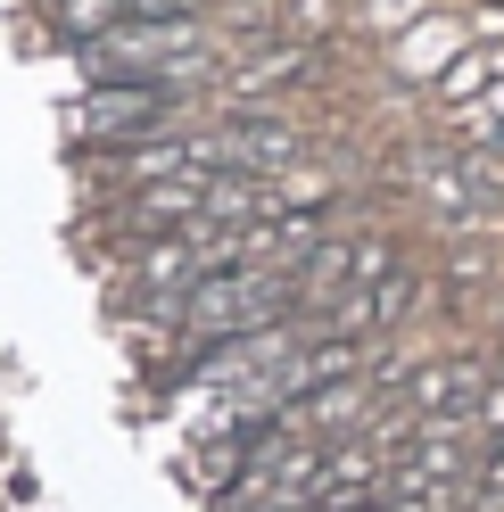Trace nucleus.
<instances>
[{
    "label": "nucleus",
    "instance_id": "nucleus-1",
    "mask_svg": "<svg viewBox=\"0 0 504 512\" xmlns=\"http://www.w3.org/2000/svg\"><path fill=\"white\" fill-rule=\"evenodd\" d=\"M290 314H298V265H224L191 281V298H182V323L199 339H240V331L290 323Z\"/></svg>",
    "mask_w": 504,
    "mask_h": 512
},
{
    "label": "nucleus",
    "instance_id": "nucleus-2",
    "mask_svg": "<svg viewBox=\"0 0 504 512\" xmlns=\"http://www.w3.org/2000/svg\"><path fill=\"white\" fill-rule=\"evenodd\" d=\"M199 58H207V42H199L191 17H133V25H116V34L91 42V75H116V83H174V75H191Z\"/></svg>",
    "mask_w": 504,
    "mask_h": 512
},
{
    "label": "nucleus",
    "instance_id": "nucleus-3",
    "mask_svg": "<svg viewBox=\"0 0 504 512\" xmlns=\"http://www.w3.org/2000/svg\"><path fill=\"white\" fill-rule=\"evenodd\" d=\"M157 124H174V83H100L83 100V133L91 141H149Z\"/></svg>",
    "mask_w": 504,
    "mask_h": 512
},
{
    "label": "nucleus",
    "instance_id": "nucleus-4",
    "mask_svg": "<svg viewBox=\"0 0 504 512\" xmlns=\"http://www.w3.org/2000/svg\"><path fill=\"white\" fill-rule=\"evenodd\" d=\"M414 314V273H381V281H364V290H339L323 306V331L331 339H364V331H389Z\"/></svg>",
    "mask_w": 504,
    "mask_h": 512
},
{
    "label": "nucleus",
    "instance_id": "nucleus-5",
    "mask_svg": "<svg viewBox=\"0 0 504 512\" xmlns=\"http://www.w3.org/2000/svg\"><path fill=\"white\" fill-rule=\"evenodd\" d=\"M199 207H207V174H166V182L133 190L124 223H133V232H166V223H199Z\"/></svg>",
    "mask_w": 504,
    "mask_h": 512
},
{
    "label": "nucleus",
    "instance_id": "nucleus-6",
    "mask_svg": "<svg viewBox=\"0 0 504 512\" xmlns=\"http://www.w3.org/2000/svg\"><path fill=\"white\" fill-rule=\"evenodd\" d=\"M281 207V190L265 174H207V207L199 223H215V232H232V223H265Z\"/></svg>",
    "mask_w": 504,
    "mask_h": 512
},
{
    "label": "nucleus",
    "instance_id": "nucleus-7",
    "mask_svg": "<svg viewBox=\"0 0 504 512\" xmlns=\"http://www.w3.org/2000/svg\"><path fill=\"white\" fill-rule=\"evenodd\" d=\"M306 67H314L306 50H273L265 67H248V75H240V91H265V83H290V75H306Z\"/></svg>",
    "mask_w": 504,
    "mask_h": 512
},
{
    "label": "nucleus",
    "instance_id": "nucleus-8",
    "mask_svg": "<svg viewBox=\"0 0 504 512\" xmlns=\"http://www.w3.org/2000/svg\"><path fill=\"white\" fill-rule=\"evenodd\" d=\"M124 9H141V17H191L199 0H124Z\"/></svg>",
    "mask_w": 504,
    "mask_h": 512
}]
</instances>
